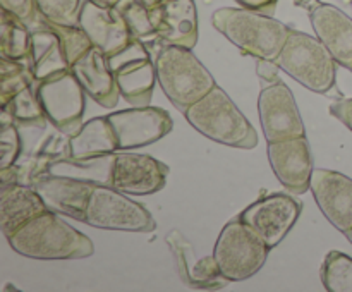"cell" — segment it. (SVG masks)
<instances>
[{"label":"cell","instance_id":"6da1fadb","mask_svg":"<svg viewBox=\"0 0 352 292\" xmlns=\"http://www.w3.org/2000/svg\"><path fill=\"white\" fill-rule=\"evenodd\" d=\"M9 244L31 260H82L95 253L93 240L52 210L14 232Z\"/></svg>","mask_w":352,"mask_h":292},{"label":"cell","instance_id":"7a4b0ae2","mask_svg":"<svg viewBox=\"0 0 352 292\" xmlns=\"http://www.w3.org/2000/svg\"><path fill=\"white\" fill-rule=\"evenodd\" d=\"M212 24L243 54L275 60L292 27L267 12L248 7H222L212 16Z\"/></svg>","mask_w":352,"mask_h":292},{"label":"cell","instance_id":"3957f363","mask_svg":"<svg viewBox=\"0 0 352 292\" xmlns=\"http://www.w3.org/2000/svg\"><path fill=\"white\" fill-rule=\"evenodd\" d=\"M184 117L198 133L226 146L251 150L258 144L253 124L219 85L192 103Z\"/></svg>","mask_w":352,"mask_h":292},{"label":"cell","instance_id":"277c9868","mask_svg":"<svg viewBox=\"0 0 352 292\" xmlns=\"http://www.w3.org/2000/svg\"><path fill=\"white\" fill-rule=\"evenodd\" d=\"M155 67L162 91L182 112L217 86L212 72L192 54V48L164 45L155 58Z\"/></svg>","mask_w":352,"mask_h":292},{"label":"cell","instance_id":"5b68a950","mask_svg":"<svg viewBox=\"0 0 352 292\" xmlns=\"http://www.w3.org/2000/svg\"><path fill=\"white\" fill-rule=\"evenodd\" d=\"M275 62L299 85L315 93H329L336 86L339 62L318 36L291 30Z\"/></svg>","mask_w":352,"mask_h":292},{"label":"cell","instance_id":"8992f818","mask_svg":"<svg viewBox=\"0 0 352 292\" xmlns=\"http://www.w3.org/2000/svg\"><path fill=\"white\" fill-rule=\"evenodd\" d=\"M270 247L241 218L230 220L220 230L213 256L220 273L229 282H241L253 277L267 261Z\"/></svg>","mask_w":352,"mask_h":292},{"label":"cell","instance_id":"52a82bcc","mask_svg":"<svg viewBox=\"0 0 352 292\" xmlns=\"http://www.w3.org/2000/svg\"><path fill=\"white\" fill-rule=\"evenodd\" d=\"M85 222L96 229L124 230V232H151L157 227L153 215L129 194L96 184L93 188Z\"/></svg>","mask_w":352,"mask_h":292},{"label":"cell","instance_id":"ba28073f","mask_svg":"<svg viewBox=\"0 0 352 292\" xmlns=\"http://www.w3.org/2000/svg\"><path fill=\"white\" fill-rule=\"evenodd\" d=\"M109 64L120 96L134 106L150 105L158 81L155 60L144 41L133 38L126 47L109 55Z\"/></svg>","mask_w":352,"mask_h":292},{"label":"cell","instance_id":"9c48e42d","mask_svg":"<svg viewBox=\"0 0 352 292\" xmlns=\"http://www.w3.org/2000/svg\"><path fill=\"white\" fill-rule=\"evenodd\" d=\"M34 88L47 119L60 133H76L82 126L86 91L71 69L38 81Z\"/></svg>","mask_w":352,"mask_h":292},{"label":"cell","instance_id":"30bf717a","mask_svg":"<svg viewBox=\"0 0 352 292\" xmlns=\"http://www.w3.org/2000/svg\"><path fill=\"white\" fill-rule=\"evenodd\" d=\"M301 215V205L292 196L275 192L256 199L241 212L239 218L251 227L270 249L285 239Z\"/></svg>","mask_w":352,"mask_h":292},{"label":"cell","instance_id":"8fae6325","mask_svg":"<svg viewBox=\"0 0 352 292\" xmlns=\"http://www.w3.org/2000/svg\"><path fill=\"white\" fill-rule=\"evenodd\" d=\"M258 113L268 143L306 136L301 112L291 88L285 82L275 81L261 89L258 96Z\"/></svg>","mask_w":352,"mask_h":292},{"label":"cell","instance_id":"7c38bea8","mask_svg":"<svg viewBox=\"0 0 352 292\" xmlns=\"http://www.w3.org/2000/svg\"><path fill=\"white\" fill-rule=\"evenodd\" d=\"M107 117L116 133L119 151H129L157 143L174 127L170 113L160 106H133Z\"/></svg>","mask_w":352,"mask_h":292},{"label":"cell","instance_id":"4fadbf2b","mask_svg":"<svg viewBox=\"0 0 352 292\" xmlns=\"http://www.w3.org/2000/svg\"><path fill=\"white\" fill-rule=\"evenodd\" d=\"M167 175V165L151 155L120 151L116 153L112 188L129 196H148L165 188Z\"/></svg>","mask_w":352,"mask_h":292},{"label":"cell","instance_id":"5bb4252c","mask_svg":"<svg viewBox=\"0 0 352 292\" xmlns=\"http://www.w3.org/2000/svg\"><path fill=\"white\" fill-rule=\"evenodd\" d=\"M268 160L272 170L289 191L296 194L308 191L315 170L308 137L298 136L268 143Z\"/></svg>","mask_w":352,"mask_h":292},{"label":"cell","instance_id":"9a60e30c","mask_svg":"<svg viewBox=\"0 0 352 292\" xmlns=\"http://www.w3.org/2000/svg\"><path fill=\"white\" fill-rule=\"evenodd\" d=\"M309 191L325 218L340 232L352 227V179L330 168H315Z\"/></svg>","mask_w":352,"mask_h":292},{"label":"cell","instance_id":"2e32d148","mask_svg":"<svg viewBox=\"0 0 352 292\" xmlns=\"http://www.w3.org/2000/svg\"><path fill=\"white\" fill-rule=\"evenodd\" d=\"M95 186L81 179L50 174V172L33 182V188L43 198L48 210L58 215H67L79 222H85L86 208Z\"/></svg>","mask_w":352,"mask_h":292},{"label":"cell","instance_id":"e0dca14e","mask_svg":"<svg viewBox=\"0 0 352 292\" xmlns=\"http://www.w3.org/2000/svg\"><path fill=\"white\" fill-rule=\"evenodd\" d=\"M79 26L86 31L91 43L107 55L120 50L133 40L129 26L116 5H102L93 0H85Z\"/></svg>","mask_w":352,"mask_h":292},{"label":"cell","instance_id":"ac0fdd59","mask_svg":"<svg viewBox=\"0 0 352 292\" xmlns=\"http://www.w3.org/2000/svg\"><path fill=\"white\" fill-rule=\"evenodd\" d=\"M315 34L344 67L352 65V17L332 3H318L309 12Z\"/></svg>","mask_w":352,"mask_h":292},{"label":"cell","instance_id":"d6986e66","mask_svg":"<svg viewBox=\"0 0 352 292\" xmlns=\"http://www.w3.org/2000/svg\"><path fill=\"white\" fill-rule=\"evenodd\" d=\"M76 78L85 88L86 95L91 96L98 105L112 109L119 102L120 91L117 88L116 78L110 69L109 55L93 45L78 62L71 67Z\"/></svg>","mask_w":352,"mask_h":292},{"label":"cell","instance_id":"ffe728a7","mask_svg":"<svg viewBox=\"0 0 352 292\" xmlns=\"http://www.w3.org/2000/svg\"><path fill=\"white\" fill-rule=\"evenodd\" d=\"M157 40L164 45L195 48L198 43V10L195 0H162Z\"/></svg>","mask_w":352,"mask_h":292},{"label":"cell","instance_id":"44dd1931","mask_svg":"<svg viewBox=\"0 0 352 292\" xmlns=\"http://www.w3.org/2000/svg\"><path fill=\"white\" fill-rule=\"evenodd\" d=\"M47 210L43 198L38 194L33 186H24L19 182L2 186L0 220H2V232L7 239Z\"/></svg>","mask_w":352,"mask_h":292},{"label":"cell","instance_id":"7402d4cb","mask_svg":"<svg viewBox=\"0 0 352 292\" xmlns=\"http://www.w3.org/2000/svg\"><path fill=\"white\" fill-rule=\"evenodd\" d=\"M30 67L36 82L71 69L57 33L45 24L31 30Z\"/></svg>","mask_w":352,"mask_h":292},{"label":"cell","instance_id":"603a6c76","mask_svg":"<svg viewBox=\"0 0 352 292\" xmlns=\"http://www.w3.org/2000/svg\"><path fill=\"white\" fill-rule=\"evenodd\" d=\"M116 133L109 117H93L82 124L67 143V155L72 158H93L117 153Z\"/></svg>","mask_w":352,"mask_h":292},{"label":"cell","instance_id":"cb8c5ba5","mask_svg":"<svg viewBox=\"0 0 352 292\" xmlns=\"http://www.w3.org/2000/svg\"><path fill=\"white\" fill-rule=\"evenodd\" d=\"M113 164H116V153L93 158H72L67 155L65 158L52 161L48 165V172L81 179V181L91 182V184L112 186Z\"/></svg>","mask_w":352,"mask_h":292},{"label":"cell","instance_id":"d4e9b609","mask_svg":"<svg viewBox=\"0 0 352 292\" xmlns=\"http://www.w3.org/2000/svg\"><path fill=\"white\" fill-rule=\"evenodd\" d=\"M116 7L126 19L131 36L144 43L157 40L162 0H119Z\"/></svg>","mask_w":352,"mask_h":292},{"label":"cell","instance_id":"484cf974","mask_svg":"<svg viewBox=\"0 0 352 292\" xmlns=\"http://www.w3.org/2000/svg\"><path fill=\"white\" fill-rule=\"evenodd\" d=\"M0 54L6 58L30 64L31 30L23 19L2 9V33H0Z\"/></svg>","mask_w":352,"mask_h":292},{"label":"cell","instance_id":"4316f807","mask_svg":"<svg viewBox=\"0 0 352 292\" xmlns=\"http://www.w3.org/2000/svg\"><path fill=\"white\" fill-rule=\"evenodd\" d=\"M3 112L10 115V119L21 126H45L47 113H45L43 106H41L40 100H38L36 88L28 86V88L21 89L16 96H12L7 105L2 106Z\"/></svg>","mask_w":352,"mask_h":292},{"label":"cell","instance_id":"83f0119b","mask_svg":"<svg viewBox=\"0 0 352 292\" xmlns=\"http://www.w3.org/2000/svg\"><path fill=\"white\" fill-rule=\"evenodd\" d=\"M0 81H2V88H0V103L7 105L16 96L21 89L33 86L36 82L33 71H31L30 64L21 60H12V58H0Z\"/></svg>","mask_w":352,"mask_h":292},{"label":"cell","instance_id":"f1b7e54d","mask_svg":"<svg viewBox=\"0 0 352 292\" xmlns=\"http://www.w3.org/2000/svg\"><path fill=\"white\" fill-rule=\"evenodd\" d=\"M322 284L329 292H352V258L330 251L322 265Z\"/></svg>","mask_w":352,"mask_h":292},{"label":"cell","instance_id":"f546056e","mask_svg":"<svg viewBox=\"0 0 352 292\" xmlns=\"http://www.w3.org/2000/svg\"><path fill=\"white\" fill-rule=\"evenodd\" d=\"M41 24H45V26H48L50 30H54L57 33L62 48H64L65 58H67L71 67L74 62H78L93 47L89 36L79 24L78 26H67V24L50 23V21L45 19H41Z\"/></svg>","mask_w":352,"mask_h":292},{"label":"cell","instance_id":"4dcf8cb0","mask_svg":"<svg viewBox=\"0 0 352 292\" xmlns=\"http://www.w3.org/2000/svg\"><path fill=\"white\" fill-rule=\"evenodd\" d=\"M41 19L78 26L85 0H34Z\"/></svg>","mask_w":352,"mask_h":292},{"label":"cell","instance_id":"1f68e13d","mask_svg":"<svg viewBox=\"0 0 352 292\" xmlns=\"http://www.w3.org/2000/svg\"><path fill=\"white\" fill-rule=\"evenodd\" d=\"M21 153V137L17 124L2 110L0 119V168H9L16 164Z\"/></svg>","mask_w":352,"mask_h":292},{"label":"cell","instance_id":"d6a6232c","mask_svg":"<svg viewBox=\"0 0 352 292\" xmlns=\"http://www.w3.org/2000/svg\"><path fill=\"white\" fill-rule=\"evenodd\" d=\"M3 10H9L10 14L23 19L28 26H41V16L36 9L34 0H0Z\"/></svg>","mask_w":352,"mask_h":292},{"label":"cell","instance_id":"836d02e7","mask_svg":"<svg viewBox=\"0 0 352 292\" xmlns=\"http://www.w3.org/2000/svg\"><path fill=\"white\" fill-rule=\"evenodd\" d=\"M330 113L352 131V98H342L330 105Z\"/></svg>","mask_w":352,"mask_h":292},{"label":"cell","instance_id":"e575fe53","mask_svg":"<svg viewBox=\"0 0 352 292\" xmlns=\"http://www.w3.org/2000/svg\"><path fill=\"white\" fill-rule=\"evenodd\" d=\"M278 65L275 60H270V58H258L256 62V72L263 81L275 82L278 78Z\"/></svg>","mask_w":352,"mask_h":292},{"label":"cell","instance_id":"d590c367","mask_svg":"<svg viewBox=\"0 0 352 292\" xmlns=\"http://www.w3.org/2000/svg\"><path fill=\"white\" fill-rule=\"evenodd\" d=\"M243 7L260 10V12H270L277 5V0H237Z\"/></svg>","mask_w":352,"mask_h":292},{"label":"cell","instance_id":"8d00e7d4","mask_svg":"<svg viewBox=\"0 0 352 292\" xmlns=\"http://www.w3.org/2000/svg\"><path fill=\"white\" fill-rule=\"evenodd\" d=\"M93 2L102 3V5H117V2H119V0H93Z\"/></svg>","mask_w":352,"mask_h":292},{"label":"cell","instance_id":"74e56055","mask_svg":"<svg viewBox=\"0 0 352 292\" xmlns=\"http://www.w3.org/2000/svg\"><path fill=\"white\" fill-rule=\"evenodd\" d=\"M344 236H346L347 240H349V243L352 244V227H351L349 230H347V232H344Z\"/></svg>","mask_w":352,"mask_h":292},{"label":"cell","instance_id":"f35d334b","mask_svg":"<svg viewBox=\"0 0 352 292\" xmlns=\"http://www.w3.org/2000/svg\"><path fill=\"white\" fill-rule=\"evenodd\" d=\"M351 5H352V0H351Z\"/></svg>","mask_w":352,"mask_h":292},{"label":"cell","instance_id":"ab89813d","mask_svg":"<svg viewBox=\"0 0 352 292\" xmlns=\"http://www.w3.org/2000/svg\"><path fill=\"white\" fill-rule=\"evenodd\" d=\"M351 71H352V65H351Z\"/></svg>","mask_w":352,"mask_h":292}]
</instances>
